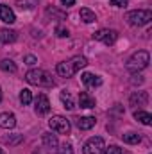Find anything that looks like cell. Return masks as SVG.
Listing matches in <instances>:
<instances>
[{
  "instance_id": "13",
  "label": "cell",
  "mask_w": 152,
  "mask_h": 154,
  "mask_svg": "<svg viewBox=\"0 0 152 154\" xmlns=\"http://www.w3.org/2000/svg\"><path fill=\"white\" fill-rule=\"evenodd\" d=\"M16 125V116L13 113H0V127L2 129H13Z\"/></svg>"
},
{
  "instance_id": "34",
  "label": "cell",
  "mask_w": 152,
  "mask_h": 154,
  "mask_svg": "<svg viewBox=\"0 0 152 154\" xmlns=\"http://www.w3.org/2000/svg\"><path fill=\"white\" fill-rule=\"evenodd\" d=\"M34 154H38V152H34Z\"/></svg>"
},
{
  "instance_id": "26",
  "label": "cell",
  "mask_w": 152,
  "mask_h": 154,
  "mask_svg": "<svg viewBox=\"0 0 152 154\" xmlns=\"http://www.w3.org/2000/svg\"><path fill=\"white\" fill-rule=\"evenodd\" d=\"M47 14H54V16H57L59 20H65V13H61V11L54 9V7H48V9H47Z\"/></svg>"
},
{
  "instance_id": "6",
  "label": "cell",
  "mask_w": 152,
  "mask_h": 154,
  "mask_svg": "<svg viewBox=\"0 0 152 154\" xmlns=\"http://www.w3.org/2000/svg\"><path fill=\"white\" fill-rule=\"evenodd\" d=\"M104 149H106L104 140H102L100 136H93V138H90V140L84 143L82 152L84 154H102L104 152Z\"/></svg>"
},
{
  "instance_id": "27",
  "label": "cell",
  "mask_w": 152,
  "mask_h": 154,
  "mask_svg": "<svg viewBox=\"0 0 152 154\" xmlns=\"http://www.w3.org/2000/svg\"><path fill=\"white\" fill-rule=\"evenodd\" d=\"M104 154H122V149L116 147V145H109L104 149Z\"/></svg>"
},
{
  "instance_id": "7",
  "label": "cell",
  "mask_w": 152,
  "mask_h": 154,
  "mask_svg": "<svg viewBox=\"0 0 152 154\" xmlns=\"http://www.w3.org/2000/svg\"><path fill=\"white\" fill-rule=\"evenodd\" d=\"M93 39L102 41L104 45H114L116 39H118V32L114 29H100L93 34Z\"/></svg>"
},
{
  "instance_id": "16",
  "label": "cell",
  "mask_w": 152,
  "mask_h": 154,
  "mask_svg": "<svg viewBox=\"0 0 152 154\" xmlns=\"http://www.w3.org/2000/svg\"><path fill=\"white\" fill-rule=\"evenodd\" d=\"M16 38H18L16 31L7 29V27L0 29V41H2V43H14V41H16Z\"/></svg>"
},
{
  "instance_id": "4",
  "label": "cell",
  "mask_w": 152,
  "mask_h": 154,
  "mask_svg": "<svg viewBox=\"0 0 152 154\" xmlns=\"http://www.w3.org/2000/svg\"><path fill=\"white\" fill-rule=\"evenodd\" d=\"M125 20H127V23H129V25H132V27H143V25L150 23V20H152V11H149V9H138V11H131V13H127Z\"/></svg>"
},
{
  "instance_id": "12",
  "label": "cell",
  "mask_w": 152,
  "mask_h": 154,
  "mask_svg": "<svg viewBox=\"0 0 152 154\" xmlns=\"http://www.w3.org/2000/svg\"><path fill=\"white\" fill-rule=\"evenodd\" d=\"M81 79H82V82H84L88 88H97V86L102 84V79H100V77L95 75V74H90V72H84V74L81 75Z\"/></svg>"
},
{
  "instance_id": "23",
  "label": "cell",
  "mask_w": 152,
  "mask_h": 154,
  "mask_svg": "<svg viewBox=\"0 0 152 154\" xmlns=\"http://www.w3.org/2000/svg\"><path fill=\"white\" fill-rule=\"evenodd\" d=\"M16 5L20 9H32L34 5H38V0H16Z\"/></svg>"
},
{
  "instance_id": "3",
  "label": "cell",
  "mask_w": 152,
  "mask_h": 154,
  "mask_svg": "<svg viewBox=\"0 0 152 154\" xmlns=\"http://www.w3.org/2000/svg\"><path fill=\"white\" fill-rule=\"evenodd\" d=\"M25 81L32 86H39V88H52L54 86V79L52 75L47 72V70H39V68H34V70H29L25 74Z\"/></svg>"
},
{
  "instance_id": "25",
  "label": "cell",
  "mask_w": 152,
  "mask_h": 154,
  "mask_svg": "<svg viewBox=\"0 0 152 154\" xmlns=\"http://www.w3.org/2000/svg\"><path fill=\"white\" fill-rule=\"evenodd\" d=\"M56 34H57L59 38H68V36H70L68 29H66V27H63V25H57V27H56Z\"/></svg>"
},
{
  "instance_id": "20",
  "label": "cell",
  "mask_w": 152,
  "mask_h": 154,
  "mask_svg": "<svg viewBox=\"0 0 152 154\" xmlns=\"http://www.w3.org/2000/svg\"><path fill=\"white\" fill-rule=\"evenodd\" d=\"M0 70H4V72H7V74H14L18 68H16V63H14L13 59H2V61H0Z\"/></svg>"
},
{
  "instance_id": "21",
  "label": "cell",
  "mask_w": 152,
  "mask_h": 154,
  "mask_svg": "<svg viewBox=\"0 0 152 154\" xmlns=\"http://www.w3.org/2000/svg\"><path fill=\"white\" fill-rule=\"evenodd\" d=\"M20 102H22L23 106H29V104L32 102V93H31L29 88H23V90L20 91Z\"/></svg>"
},
{
  "instance_id": "8",
  "label": "cell",
  "mask_w": 152,
  "mask_h": 154,
  "mask_svg": "<svg viewBox=\"0 0 152 154\" xmlns=\"http://www.w3.org/2000/svg\"><path fill=\"white\" fill-rule=\"evenodd\" d=\"M34 111L36 115L43 116V115H48L50 113V102H48V97L45 93H38V97L34 99Z\"/></svg>"
},
{
  "instance_id": "33",
  "label": "cell",
  "mask_w": 152,
  "mask_h": 154,
  "mask_svg": "<svg viewBox=\"0 0 152 154\" xmlns=\"http://www.w3.org/2000/svg\"><path fill=\"white\" fill-rule=\"evenodd\" d=\"M122 154H129V152H122Z\"/></svg>"
},
{
  "instance_id": "15",
  "label": "cell",
  "mask_w": 152,
  "mask_h": 154,
  "mask_svg": "<svg viewBox=\"0 0 152 154\" xmlns=\"http://www.w3.org/2000/svg\"><path fill=\"white\" fill-rule=\"evenodd\" d=\"M79 104H81V108L91 109V108H95V99H93L88 91H81V93H79Z\"/></svg>"
},
{
  "instance_id": "5",
  "label": "cell",
  "mask_w": 152,
  "mask_h": 154,
  "mask_svg": "<svg viewBox=\"0 0 152 154\" xmlns=\"http://www.w3.org/2000/svg\"><path fill=\"white\" fill-rule=\"evenodd\" d=\"M48 125H50L52 131H56L59 134H68L70 133V127H72L70 125V120L63 115H54L48 120Z\"/></svg>"
},
{
  "instance_id": "32",
  "label": "cell",
  "mask_w": 152,
  "mask_h": 154,
  "mask_svg": "<svg viewBox=\"0 0 152 154\" xmlns=\"http://www.w3.org/2000/svg\"><path fill=\"white\" fill-rule=\"evenodd\" d=\"M0 154H4V151H2V149H0Z\"/></svg>"
},
{
  "instance_id": "1",
  "label": "cell",
  "mask_w": 152,
  "mask_h": 154,
  "mask_svg": "<svg viewBox=\"0 0 152 154\" xmlns=\"http://www.w3.org/2000/svg\"><path fill=\"white\" fill-rule=\"evenodd\" d=\"M86 65H88V59H86L84 56H74V57H70L68 61L57 63L56 72H57V75L65 77V79H70V77L75 75L81 68H84Z\"/></svg>"
},
{
  "instance_id": "29",
  "label": "cell",
  "mask_w": 152,
  "mask_h": 154,
  "mask_svg": "<svg viewBox=\"0 0 152 154\" xmlns=\"http://www.w3.org/2000/svg\"><path fill=\"white\" fill-rule=\"evenodd\" d=\"M111 4H113L114 7H125L129 4V0H111Z\"/></svg>"
},
{
  "instance_id": "17",
  "label": "cell",
  "mask_w": 152,
  "mask_h": 154,
  "mask_svg": "<svg viewBox=\"0 0 152 154\" xmlns=\"http://www.w3.org/2000/svg\"><path fill=\"white\" fill-rule=\"evenodd\" d=\"M79 16H81V20H82L84 23H93V22L97 20L95 13H93L91 9H88V7H82V9H81V13H79Z\"/></svg>"
},
{
  "instance_id": "14",
  "label": "cell",
  "mask_w": 152,
  "mask_h": 154,
  "mask_svg": "<svg viewBox=\"0 0 152 154\" xmlns=\"http://www.w3.org/2000/svg\"><path fill=\"white\" fill-rule=\"evenodd\" d=\"M95 124H97L95 116H81V118L75 120V125L81 129V131H88V129H91Z\"/></svg>"
},
{
  "instance_id": "11",
  "label": "cell",
  "mask_w": 152,
  "mask_h": 154,
  "mask_svg": "<svg viewBox=\"0 0 152 154\" xmlns=\"http://www.w3.org/2000/svg\"><path fill=\"white\" fill-rule=\"evenodd\" d=\"M0 20H2L4 23H14V22H16V14H14V11H13L9 5L0 4Z\"/></svg>"
},
{
  "instance_id": "30",
  "label": "cell",
  "mask_w": 152,
  "mask_h": 154,
  "mask_svg": "<svg viewBox=\"0 0 152 154\" xmlns=\"http://www.w3.org/2000/svg\"><path fill=\"white\" fill-rule=\"evenodd\" d=\"M61 4L65 7H72V5H75V0H61Z\"/></svg>"
},
{
  "instance_id": "9",
  "label": "cell",
  "mask_w": 152,
  "mask_h": 154,
  "mask_svg": "<svg viewBox=\"0 0 152 154\" xmlns=\"http://www.w3.org/2000/svg\"><path fill=\"white\" fill-rule=\"evenodd\" d=\"M149 102V93L147 91H134L129 99V104L134 106V108H141V106H147Z\"/></svg>"
},
{
  "instance_id": "28",
  "label": "cell",
  "mask_w": 152,
  "mask_h": 154,
  "mask_svg": "<svg viewBox=\"0 0 152 154\" xmlns=\"http://www.w3.org/2000/svg\"><path fill=\"white\" fill-rule=\"evenodd\" d=\"M25 63H27L29 66H34V65L38 63V57L32 56V54H29V56H25Z\"/></svg>"
},
{
  "instance_id": "10",
  "label": "cell",
  "mask_w": 152,
  "mask_h": 154,
  "mask_svg": "<svg viewBox=\"0 0 152 154\" xmlns=\"http://www.w3.org/2000/svg\"><path fill=\"white\" fill-rule=\"evenodd\" d=\"M43 145L47 147V151H50L52 154H56L57 152V147H59L57 136L52 134V133H45V134H43Z\"/></svg>"
},
{
  "instance_id": "31",
  "label": "cell",
  "mask_w": 152,
  "mask_h": 154,
  "mask_svg": "<svg viewBox=\"0 0 152 154\" xmlns=\"http://www.w3.org/2000/svg\"><path fill=\"white\" fill-rule=\"evenodd\" d=\"M0 102H2V88H0Z\"/></svg>"
},
{
  "instance_id": "22",
  "label": "cell",
  "mask_w": 152,
  "mask_h": 154,
  "mask_svg": "<svg viewBox=\"0 0 152 154\" xmlns=\"http://www.w3.org/2000/svg\"><path fill=\"white\" fill-rule=\"evenodd\" d=\"M122 138H123V142H125V143H129V145L140 143V140H141V136H140L138 133H127V134H123Z\"/></svg>"
},
{
  "instance_id": "19",
  "label": "cell",
  "mask_w": 152,
  "mask_h": 154,
  "mask_svg": "<svg viewBox=\"0 0 152 154\" xmlns=\"http://www.w3.org/2000/svg\"><path fill=\"white\" fill-rule=\"evenodd\" d=\"M134 118H136L138 122H141L143 125H150L152 124V115L150 113H147V111H141V109L134 111Z\"/></svg>"
},
{
  "instance_id": "18",
  "label": "cell",
  "mask_w": 152,
  "mask_h": 154,
  "mask_svg": "<svg viewBox=\"0 0 152 154\" xmlns=\"http://www.w3.org/2000/svg\"><path fill=\"white\" fill-rule=\"evenodd\" d=\"M59 99H61V102H63V106H65L66 109H74V108H75V104H74V99H72L70 91L63 90V91L59 93Z\"/></svg>"
},
{
  "instance_id": "24",
  "label": "cell",
  "mask_w": 152,
  "mask_h": 154,
  "mask_svg": "<svg viewBox=\"0 0 152 154\" xmlns=\"http://www.w3.org/2000/svg\"><path fill=\"white\" fill-rule=\"evenodd\" d=\"M57 154H74V147H72V143H63L61 145V149H57Z\"/></svg>"
},
{
  "instance_id": "2",
  "label": "cell",
  "mask_w": 152,
  "mask_h": 154,
  "mask_svg": "<svg viewBox=\"0 0 152 154\" xmlns=\"http://www.w3.org/2000/svg\"><path fill=\"white\" fill-rule=\"evenodd\" d=\"M149 63H150L149 52H147V50H138V52H134V54L127 59L125 68H127L131 74H138V72L145 70V68L149 66Z\"/></svg>"
}]
</instances>
